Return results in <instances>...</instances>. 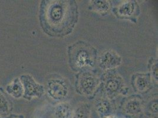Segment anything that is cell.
Segmentation results:
<instances>
[{
    "label": "cell",
    "instance_id": "cell-1",
    "mask_svg": "<svg viewBox=\"0 0 158 118\" xmlns=\"http://www.w3.org/2000/svg\"><path fill=\"white\" fill-rule=\"evenodd\" d=\"M79 11L75 1H42L39 20L43 32L52 37H62L72 33L77 23Z\"/></svg>",
    "mask_w": 158,
    "mask_h": 118
},
{
    "label": "cell",
    "instance_id": "cell-2",
    "mask_svg": "<svg viewBox=\"0 0 158 118\" xmlns=\"http://www.w3.org/2000/svg\"><path fill=\"white\" fill-rule=\"evenodd\" d=\"M69 64L75 72L90 70L98 61V51L92 45L79 40L68 47Z\"/></svg>",
    "mask_w": 158,
    "mask_h": 118
},
{
    "label": "cell",
    "instance_id": "cell-3",
    "mask_svg": "<svg viewBox=\"0 0 158 118\" xmlns=\"http://www.w3.org/2000/svg\"><path fill=\"white\" fill-rule=\"evenodd\" d=\"M99 87L105 98L109 100L123 94L126 88L123 78L114 70L106 71L100 78Z\"/></svg>",
    "mask_w": 158,
    "mask_h": 118
},
{
    "label": "cell",
    "instance_id": "cell-4",
    "mask_svg": "<svg viewBox=\"0 0 158 118\" xmlns=\"http://www.w3.org/2000/svg\"><path fill=\"white\" fill-rule=\"evenodd\" d=\"M100 83V78L96 72L87 70L79 72L76 79V92L87 98L93 97Z\"/></svg>",
    "mask_w": 158,
    "mask_h": 118
},
{
    "label": "cell",
    "instance_id": "cell-5",
    "mask_svg": "<svg viewBox=\"0 0 158 118\" xmlns=\"http://www.w3.org/2000/svg\"><path fill=\"white\" fill-rule=\"evenodd\" d=\"M45 91L49 98L54 101L61 102L68 96L69 87L64 79L56 77L47 80Z\"/></svg>",
    "mask_w": 158,
    "mask_h": 118
},
{
    "label": "cell",
    "instance_id": "cell-6",
    "mask_svg": "<svg viewBox=\"0 0 158 118\" xmlns=\"http://www.w3.org/2000/svg\"><path fill=\"white\" fill-rule=\"evenodd\" d=\"M24 88L23 98L28 101L34 98H41L45 93L44 86L37 82L31 74H24L19 78Z\"/></svg>",
    "mask_w": 158,
    "mask_h": 118
},
{
    "label": "cell",
    "instance_id": "cell-7",
    "mask_svg": "<svg viewBox=\"0 0 158 118\" xmlns=\"http://www.w3.org/2000/svg\"><path fill=\"white\" fill-rule=\"evenodd\" d=\"M99 67L105 71L114 70L121 65L122 59L116 51L109 49L102 53L98 58Z\"/></svg>",
    "mask_w": 158,
    "mask_h": 118
},
{
    "label": "cell",
    "instance_id": "cell-8",
    "mask_svg": "<svg viewBox=\"0 0 158 118\" xmlns=\"http://www.w3.org/2000/svg\"><path fill=\"white\" fill-rule=\"evenodd\" d=\"M114 13L120 19L134 21L140 13V8L136 1H126L116 7Z\"/></svg>",
    "mask_w": 158,
    "mask_h": 118
},
{
    "label": "cell",
    "instance_id": "cell-9",
    "mask_svg": "<svg viewBox=\"0 0 158 118\" xmlns=\"http://www.w3.org/2000/svg\"><path fill=\"white\" fill-rule=\"evenodd\" d=\"M133 89L138 93H145L152 88V77L150 73H136L132 77Z\"/></svg>",
    "mask_w": 158,
    "mask_h": 118
},
{
    "label": "cell",
    "instance_id": "cell-10",
    "mask_svg": "<svg viewBox=\"0 0 158 118\" xmlns=\"http://www.w3.org/2000/svg\"><path fill=\"white\" fill-rule=\"evenodd\" d=\"M122 111L128 117L139 116L143 112V100L138 96H133L126 99L122 106Z\"/></svg>",
    "mask_w": 158,
    "mask_h": 118
},
{
    "label": "cell",
    "instance_id": "cell-11",
    "mask_svg": "<svg viewBox=\"0 0 158 118\" xmlns=\"http://www.w3.org/2000/svg\"><path fill=\"white\" fill-rule=\"evenodd\" d=\"M94 109L100 118H105L113 115V106L109 100L106 98L97 99L94 103Z\"/></svg>",
    "mask_w": 158,
    "mask_h": 118
},
{
    "label": "cell",
    "instance_id": "cell-12",
    "mask_svg": "<svg viewBox=\"0 0 158 118\" xmlns=\"http://www.w3.org/2000/svg\"><path fill=\"white\" fill-rule=\"evenodd\" d=\"M72 106L66 102H61L56 105L53 109L54 118H72Z\"/></svg>",
    "mask_w": 158,
    "mask_h": 118
},
{
    "label": "cell",
    "instance_id": "cell-13",
    "mask_svg": "<svg viewBox=\"0 0 158 118\" xmlns=\"http://www.w3.org/2000/svg\"><path fill=\"white\" fill-rule=\"evenodd\" d=\"M13 108V103L7 96V93L0 86V116L7 118L11 114Z\"/></svg>",
    "mask_w": 158,
    "mask_h": 118
},
{
    "label": "cell",
    "instance_id": "cell-14",
    "mask_svg": "<svg viewBox=\"0 0 158 118\" xmlns=\"http://www.w3.org/2000/svg\"><path fill=\"white\" fill-rule=\"evenodd\" d=\"M7 94L14 98H21L24 95V88L19 78H15L10 82L6 88Z\"/></svg>",
    "mask_w": 158,
    "mask_h": 118
},
{
    "label": "cell",
    "instance_id": "cell-15",
    "mask_svg": "<svg viewBox=\"0 0 158 118\" xmlns=\"http://www.w3.org/2000/svg\"><path fill=\"white\" fill-rule=\"evenodd\" d=\"M112 7L110 1L107 0H93L91 1V8L94 11L105 16L109 13Z\"/></svg>",
    "mask_w": 158,
    "mask_h": 118
},
{
    "label": "cell",
    "instance_id": "cell-16",
    "mask_svg": "<svg viewBox=\"0 0 158 118\" xmlns=\"http://www.w3.org/2000/svg\"><path fill=\"white\" fill-rule=\"evenodd\" d=\"M92 107L89 103L79 104L73 113L72 118H91Z\"/></svg>",
    "mask_w": 158,
    "mask_h": 118
},
{
    "label": "cell",
    "instance_id": "cell-17",
    "mask_svg": "<svg viewBox=\"0 0 158 118\" xmlns=\"http://www.w3.org/2000/svg\"><path fill=\"white\" fill-rule=\"evenodd\" d=\"M158 98L153 99L148 104L145 108V113L147 116L151 118H158Z\"/></svg>",
    "mask_w": 158,
    "mask_h": 118
},
{
    "label": "cell",
    "instance_id": "cell-18",
    "mask_svg": "<svg viewBox=\"0 0 158 118\" xmlns=\"http://www.w3.org/2000/svg\"><path fill=\"white\" fill-rule=\"evenodd\" d=\"M149 67L150 68V73L152 77L158 82V60L152 58L149 61Z\"/></svg>",
    "mask_w": 158,
    "mask_h": 118
},
{
    "label": "cell",
    "instance_id": "cell-19",
    "mask_svg": "<svg viewBox=\"0 0 158 118\" xmlns=\"http://www.w3.org/2000/svg\"><path fill=\"white\" fill-rule=\"evenodd\" d=\"M6 118H25L23 115L20 114H10L9 116H8Z\"/></svg>",
    "mask_w": 158,
    "mask_h": 118
},
{
    "label": "cell",
    "instance_id": "cell-20",
    "mask_svg": "<svg viewBox=\"0 0 158 118\" xmlns=\"http://www.w3.org/2000/svg\"><path fill=\"white\" fill-rule=\"evenodd\" d=\"M105 118H118V117H116V116H113V115H110V116H107Z\"/></svg>",
    "mask_w": 158,
    "mask_h": 118
},
{
    "label": "cell",
    "instance_id": "cell-21",
    "mask_svg": "<svg viewBox=\"0 0 158 118\" xmlns=\"http://www.w3.org/2000/svg\"><path fill=\"white\" fill-rule=\"evenodd\" d=\"M0 118H2V117H1V116H0Z\"/></svg>",
    "mask_w": 158,
    "mask_h": 118
}]
</instances>
